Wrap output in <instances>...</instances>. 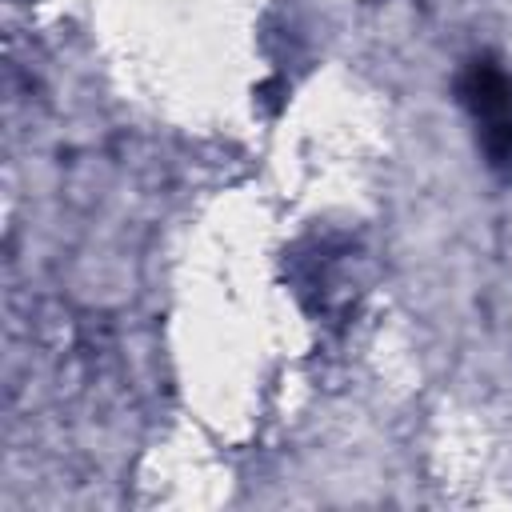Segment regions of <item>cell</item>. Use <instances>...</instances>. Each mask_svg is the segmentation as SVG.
I'll return each instance as SVG.
<instances>
[{"instance_id":"6da1fadb","label":"cell","mask_w":512,"mask_h":512,"mask_svg":"<svg viewBox=\"0 0 512 512\" xmlns=\"http://www.w3.org/2000/svg\"><path fill=\"white\" fill-rule=\"evenodd\" d=\"M456 92H460L464 112L472 116L484 164L500 180H512V80L508 72L492 56H472L456 76Z\"/></svg>"}]
</instances>
